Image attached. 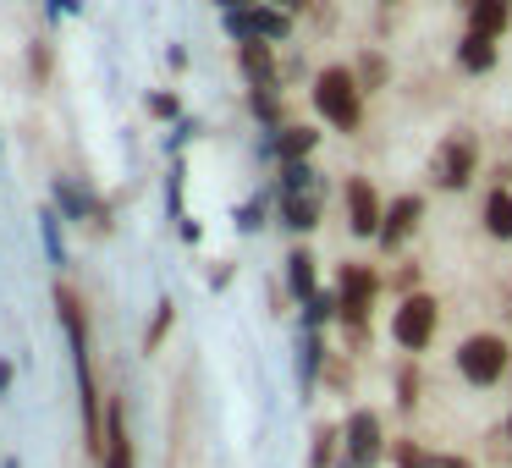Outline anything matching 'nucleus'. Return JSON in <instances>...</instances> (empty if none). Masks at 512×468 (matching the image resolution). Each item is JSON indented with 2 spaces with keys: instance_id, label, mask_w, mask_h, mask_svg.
<instances>
[{
  "instance_id": "38",
  "label": "nucleus",
  "mask_w": 512,
  "mask_h": 468,
  "mask_svg": "<svg viewBox=\"0 0 512 468\" xmlns=\"http://www.w3.org/2000/svg\"><path fill=\"white\" fill-rule=\"evenodd\" d=\"M468 6H474V0H468Z\"/></svg>"
},
{
  "instance_id": "19",
  "label": "nucleus",
  "mask_w": 512,
  "mask_h": 468,
  "mask_svg": "<svg viewBox=\"0 0 512 468\" xmlns=\"http://www.w3.org/2000/svg\"><path fill=\"white\" fill-rule=\"evenodd\" d=\"M56 210H61V215H72V221H83V215H94V199L78 188V182L56 177Z\"/></svg>"
},
{
  "instance_id": "20",
  "label": "nucleus",
  "mask_w": 512,
  "mask_h": 468,
  "mask_svg": "<svg viewBox=\"0 0 512 468\" xmlns=\"http://www.w3.org/2000/svg\"><path fill=\"white\" fill-rule=\"evenodd\" d=\"M320 358H325L320 331H309V336L298 342V380H303V386H314V375H320Z\"/></svg>"
},
{
  "instance_id": "36",
  "label": "nucleus",
  "mask_w": 512,
  "mask_h": 468,
  "mask_svg": "<svg viewBox=\"0 0 512 468\" xmlns=\"http://www.w3.org/2000/svg\"><path fill=\"white\" fill-rule=\"evenodd\" d=\"M292 6H303V0H281V12H292Z\"/></svg>"
},
{
  "instance_id": "12",
  "label": "nucleus",
  "mask_w": 512,
  "mask_h": 468,
  "mask_svg": "<svg viewBox=\"0 0 512 468\" xmlns=\"http://www.w3.org/2000/svg\"><path fill=\"white\" fill-rule=\"evenodd\" d=\"M281 226H292V232L320 226V193H281Z\"/></svg>"
},
{
  "instance_id": "6",
  "label": "nucleus",
  "mask_w": 512,
  "mask_h": 468,
  "mask_svg": "<svg viewBox=\"0 0 512 468\" xmlns=\"http://www.w3.org/2000/svg\"><path fill=\"white\" fill-rule=\"evenodd\" d=\"M342 441H347V457H342V468H369L380 452H386V441H380V419L369 408H358L353 419L342 424Z\"/></svg>"
},
{
  "instance_id": "37",
  "label": "nucleus",
  "mask_w": 512,
  "mask_h": 468,
  "mask_svg": "<svg viewBox=\"0 0 512 468\" xmlns=\"http://www.w3.org/2000/svg\"><path fill=\"white\" fill-rule=\"evenodd\" d=\"M507 435H512V419H507Z\"/></svg>"
},
{
  "instance_id": "26",
  "label": "nucleus",
  "mask_w": 512,
  "mask_h": 468,
  "mask_svg": "<svg viewBox=\"0 0 512 468\" xmlns=\"http://www.w3.org/2000/svg\"><path fill=\"white\" fill-rule=\"evenodd\" d=\"M397 468H430V457H424L413 441H397Z\"/></svg>"
},
{
  "instance_id": "31",
  "label": "nucleus",
  "mask_w": 512,
  "mask_h": 468,
  "mask_svg": "<svg viewBox=\"0 0 512 468\" xmlns=\"http://www.w3.org/2000/svg\"><path fill=\"white\" fill-rule=\"evenodd\" d=\"M61 12L78 17V12H83V0H50V17H61Z\"/></svg>"
},
{
  "instance_id": "25",
  "label": "nucleus",
  "mask_w": 512,
  "mask_h": 468,
  "mask_svg": "<svg viewBox=\"0 0 512 468\" xmlns=\"http://www.w3.org/2000/svg\"><path fill=\"white\" fill-rule=\"evenodd\" d=\"M397 402H402V408L419 402V375H413V369H402V375H397Z\"/></svg>"
},
{
  "instance_id": "23",
  "label": "nucleus",
  "mask_w": 512,
  "mask_h": 468,
  "mask_svg": "<svg viewBox=\"0 0 512 468\" xmlns=\"http://www.w3.org/2000/svg\"><path fill=\"white\" fill-rule=\"evenodd\" d=\"M325 320H342V298L336 292H314L309 298V331H320Z\"/></svg>"
},
{
  "instance_id": "29",
  "label": "nucleus",
  "mask_w": 512,
  "mask_h": 468,
  "mask_svg": "<svg viewBox=\"0 0 512 468\" xmlns=\"http://www.w3.org/2000/svg\"><path fill=\"white\" fill-rule=\"evenodd\" d=\"M149 111H155V116H177V100H171V94H149Z\"/></svg>"
},
{
  "instance_id": "5",
  "label": "nucleus",
  "mask_w": 512,
  "mask_h": 468,
  "mask_svg": "<svg viewBox=\"0 0 512 468\" xmlns=\"http://www.w3.org/2000/svg\"><path fill=\"white\" fill-rule=\"evenodd\" d=\"M391 336H397L408 353H419V347H430L435 336V298H424V292H408L397 309V320H391Z\"/></svg>"
},
{
  "instance_id": "21",
  "label": "nucleus",
  "mask_w": 512,
  "mask_h": 468,
  "mask_svg": "<svg viewBox=\"0 0 512 468\" xmlns=\"http://www.w3.org/2000/svg\"><path fill=\"white\" fill-rule=\"evenodd\" d=\"M281 193H320V177L309 171V160H292V166H281Z\"/></svg>"
},
{
  "instance_id": "16",
  "label": "nucleus",
  "mask_w": 512,
  "mask_h": 468,
  "mask_svg": "<svg viewBox=\"0 0 512 468\" xmlns=\"http://www.w3.org/2000/svg\"><path fill=\"white\" fill-rule=\"evenodd\" d=\"M248 28H254V39H287V28H292V17L281 12V6H254V12H248Z\"/></svg>"
},
{
  "instance_id": "3",
  "label": "nucleus",
  "mask_w": 512,
  "mask_h": 468,
  "mask_svg": "<svg viewBox=\"0 0 512 468\" xmlns=\"http://www.w3.org/2000/svg\"><path fill=\"white\" fill-rule=\"evenodd\" d=\"M512 353L501 336H468L463 347H457V375L468 380V386H496L501 375H507Z\"/></svg>"
},
{
  "instance_id": "14",
  "label": "nucleus",
  "mask_w": 512,
  "mask_h": 468,
  "mask_svg": "<svg viewBox=\"0 0 512 468\" xmlns=\"http://www.w3.org/2000/svg\"><path fill=\"white\" fill-rule=\"evenodd\" d=\"M105 468H133V441H127L122 408H111V430H105Z\"/></svg>"
},
{
  "instance_id": "4",
  "label": "nucleus",
  "mask_w": 512,
  "mask_h": 468,
  "mask_svg": "<svg viewBox=\"0 0 512 468\" xmlns=\"http://www.w3.org/2000/svg\"><path fill=\"white\" fill-rule=\"evenodd\" d=\"M474 166H479V144H474V133H452L441 149H435L430 177H435V188H468Z\"/></svg>"
},
{
  "instance_id": "30",
  "label": "nucleus",
  "mask_w": 512,
  "mask_h": 468,
  "mask_svg": "<svg viewBox=\"0 0 512 468\" xmlns=\"http://www.w3.org/2000/svg\"><path fill=\"white\" fill-rule=\"evenodd\" d=\"M259 215H265V204H248V210L237 215V226H243V232H259Z\"/></svg>"
},
{
  "instance_id": "33",
  "label": "nucleus",
  "mask_w": 512,
  "mask_h": 468,
  "mask_svg": "<svg viewBox=\"0 0 512 468\" xmlns=\"http://www.w3.org/2000/svg\"><path fill=\"white\" fill-rule=\"evenodd\" d=\"M430 468H474L468 457H430Z\"/></svg>"
},
{
  "instance_id": "11",
  "label": "nucleus",
  "mask_w": 512,
  "mask_h": 468,
  "mask_svg": "<svg viewBox=\"0 0 512 468\" xmlns=\"http://www.w3.org/2000/svg\"><path fill=\"white\" fill-rule=\"evenodd\" d=\"M507 23H512V0H474L468 6V34L479 39H501Z\"/></svg>"
},
{
  "instance_id": "27",
  "label": "nucleus",
  "mask_w": 512,
  "mask_h": 468,
  "mask_svg": "<svg viewBox=\"0 0 512 468\" xmlns=\"http://www.w3.org/2000/svg\"><path fill=\"white\" fill-rule=\"evenodd\" d=\"M380 78H386V61H380V56H364V72H358V83H364V89H375Z\"/></svg>"
},
{
  "instance_id": "2",
  "label": "nucleus",
  "mask_w": 512,
  "mask_h": 468,
  "mask_svg": "<svg viewBox=\"0 0 512 468\" xmlns=\"http://www.w3.org/2000/svg\"><path fill=\"white\" fill-rule=\"evenodd\" d=\"M314 111H320L331 127L353 133L358 116H364V89H358L353 72H347V67H325L320 83H314Z\"/></svg>"
},
{
  "instance_id": "13",
  "label": "nucleus",
  "mask_w": 512,
  "mask_h": 468,
  "mask_svg": "<svg viewBox=\"0 0 512 468\" xmlns=\"http://www.w3.org/2000/svg\"><path fill=\"white\" fill-rule=\"evenodd\" d=\"M287 287H292V298H303V303L320 292V281H314V254H309V248L287 254Z\"/></svg>"
},
{
  "instance_id": "17",
  "label": "nucleus",
  "mask_w": 512,
  "mask_h": 468,
  "mask_svg": "<svg viewBox=\"0 0 512 468\" xmlns=\"http://www.w3.org/2000/svg\"><path fill=\"white\" fill-rule=\"evenodd\" d=\"M485 232L490 237H512V188H496L485 204Z\"/></svg>"
},
{
  "instance_id": "35",
  "label": "nucleus",
  "mask_w": 512,
  "mask_h": 468,
  "mask_svg": "<svg viewBox=\"0 0 512 468\" xmlns=\"http://www.w3.org/2000/svg\"><path fill=\"white\" fill-rule=\"evenodd\" d=\"M12 386V364H0V391Z\"/></svg>"
},
{
  "instance_id": "18",
  "label": "nucleus",
  "mask_w": 512,
  "mask_h": 468,
  "mask_svg": "<svg viewBox=\"0 0 512 468\" xmlns=\"http://www.w3.org/2000/svg\"><path fill=\"white\" fill-rule=\"evenodd\" d=\"M309 149H314V133H309V127H281V133H276L281 166H292V160H309Z\"/></svg>"
},
{
  "instance_id": "8",
  "label": "nucleus",
  "mask_w": 512,
  "mask_h": 468,
  "mask_svg": "<svg viewBox=\"0 0 512 468\" xmlns=\"http://www.w3.org/2000/svg\"><path fill=\"white\" fill-rule=\"evenodd\" d=\"M347 226H353V237H380V226H386V210H380V193L369 188V177L347 182Z\"/></svg>"
},
{
  "instance_id": "22",
  "label": "nucleus",
  "mask_w": 512,
  "mask_h": 468,
  "mask_svg": "<svg viewBox=\"0 0 512 468\" xmlns=\"http://www.w3.org/2000/svg\"><path fill=\"white\" fill-rule=\"evenodd\" d=\"M39 237H45L50 265H67V243H61V221H56V210H39Z\"/></svg>"
},
{
  "instance_id": "28",
  "label": "nucleus",
  "mask_w": 512,
  "mask_h": 468,
  "mask_svg": "<svg viewBox=\"0 0 512 468\" xmlns=\"http://www.w3.org/2000/svg\"><path fill=\"white\" fill-rule=\"evenodd\" d=\"M171 331V303H160V314H155V325H149V347L160 342V336Z\"/></svg>"
},
{
  "instance_id": "32",
  "label": "nucleus",
  "mask_w": 512,
  "mask_h": 468,
  "mask_svg": "<svg viewBox=\"0 0 512 468\" xmlns=\"http://www.w3.org/2000/svg\"><path fill=\"white\" fill-rule=\"evenodd\" d=\"M215 6H221V12H254L259 0H215Z\"/></svg>"
},
{
  "instance_id": "15",
  "label": "nucleus",
  "mask_w": 512,
  "mask_h": 468,
  "mask_svg": "<svg viewBox=\"0 0 512 468\" xmlns=\"http://www.w3.org/2000/svg\"><path fill=\"white\" fill-rule=\"evenodd\" d=\"M457 67L463 72H490L496 67V45L479 39V34H463V45H457Z\"/></svg>"
},
{
  "instance_id": "9",
  "label": "nucleus",
  "mask_w": 512,
  "mask_h": 468,
  "mask_svg": "<svg viewBox=\"0 0 512 468\" xmlns=\"http://www.w3.org/2000/svg\"><path fill=\"white\" fill-rule=\"evenodd\" d=\"M419 215H424V204L413 199V193H402V199L386 210V226H380V248H402V243H408L413 226H419Z\"/></svg>"
},
{
  "instance_id": "7",
  "label": "nucleus",
  "mask_w": 512,
  "mask_h": 468,
  "mask_svg": "<svg viewBox=\"0 0 512 468\" xmlns=\"http://www.w3.org/2000/svg\"><path fill=\"white\" fill-rule=\"evenodd\" d=\"M375 270L369 265H342V287H336V298H342V320L347 325H369V303H375Z\"/></svg>"
},
{
  "instance_id": "34",
  "label": "nucleus",
  "mask_w": 512,
  "mask_h": 468,
  "mask_svg": "<svg viewBox=\"0 0 512 468\" xmlns=\"http://www.w3.org/2000/svg\"><path fill=\"white\" fill-rule=\"evenodd\" d=\"M34 72H39V78L50 72V50H45V45H34Z\"/></svg>"
},
{
  "instance_id": "1",
  "label": "nucleus",
  "mask_w": 512,
  "mask_h": 468,
  "mask_svg": "<svg viewBox=\"0 0 512 468\" xmlns=\"http://www.w3.org/2000/svg\"><path fill=\"white\" fill-rule=\"evenodd\" d=\"M56 309L61 325H67V342H72V369H78V397H83V435L89 446L105 457V424H100V386H94V369H89V325H83V303L78 292L56 287Z\"/></svg>"
},
{
  "instance_id": "10",
  "label": "nucleus",
  "mask_w": 512,
  "mask_h": 468,
  "mask_svg": "<svg viewBox=\"0 0 512 468\" xmlns=\"http://www.w3.org/2000/svg\"><path fill=\"white\" fill-rule=\"evenodd\" d=\"M237 67H243V78L254 83V89H270V83H276V50H270L265 39H243V45H237Z\"/></svg>"
},
{
  "instance_id": "24",
  "label": "nucleus",
  "mask_w": 512,
  "mask_h": 468,
  "mask_svg": "<svg viewBox=\"0 0 512 468\" xmlns=\"http://www.w3.org/2000/svg\"><path fill=\"white\" fill-rule=\"evenodd\" d=\"M254 116L265 127H281V105H276V94H270V89H254Z\"/></svg>"
}]
</instances>
